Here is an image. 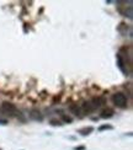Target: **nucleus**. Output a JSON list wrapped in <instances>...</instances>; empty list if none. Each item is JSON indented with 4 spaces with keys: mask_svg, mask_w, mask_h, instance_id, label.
<instances>
[{
    "mask_svg": "<svg viewBox=\"0 0 133 150\" xmlns=\"http://www.w3.org/2000/svg\"><path fill=\"white\" fill-rule=\"evenodd\" d=\"M104 103H105V100H104L102 97H94L91 101H90V105L92 106V108H94V110L100 108Z\"/></svg>",
    "mask_w": 133,
    "mask_h": 150,
    "instance_id": "nucleus-6",
    "label": "nucleus"
},
{
    "mask_svg": "<svg viewBox=\"0 0 133 150\" xmlns=\"http://www.w3.org/2000/svg\"><path fill=\"white\" fill-rule=\"evenodd\" d=\"M60 97H62V95H59V96H54L52 103H53V105H57V102H59V101H60Z\"/></svg>",
    "mask_w": 133,
    "mask_h": 150,
    "instance_id": "nucleus-13",
    "label": "nucleus"
},
{
    "mask_svg": "<svg viewBox=\"0 0 133 150\" xmlns=\"http://www.w3.org/2000/svg\"><path fill=\"white\" fill-rule=\"evenodd\" d=\"M116 59H117V65H118V68H119V70H121L124 75H129V73H131V64H128L127 63V59H124L123 58V55L122 54H117L116 55Z\"/></svg>",
    "mask_w": 133,
    "mask_h": 150,
    "instance_id": "nucleus-2",
    "label": "nucleus"
},
{
    "mask_svg": "<svg viewBox=\"0 0 133 150\" xmlns=\"http://www.w3.org/2000/svg\"><path fill=\"white\" fill-rule=\"evenodd\" d=\"M80 110H81V112H84L85 115H90L91 112L94 111V108H92V106L90 105V102H86V101L81 103Z\"/></svg>",
    "mask_w": 133,
    "mask_h": 150,
    "instance_id": "nucleus-7",
    "label": "nucleus"
},
{
    "mask_svg": "<svg viewBox=\"0 0 133 150\" xmlns=\"http://www.w3.org/2000/svg\"><path fill=\"white\" fill-rule=\"evenodd\" d=\"M111 101L118 108H126L127 107V103H128V100H127L126 93H123L121 91L113 93V95L111 96Z\"/></svg>",
    "mask_w": 133,
    "mask_h": 150,
    "instance_id": "nucleus-1",
    "label": "nucleus"
},
{
    "mask_svg": "<svg viewBox=\"0 0 133 150\" xmlns=\"http://www.w3.org/2000/svg\"><path fill=\"white\" fill-rule=\"evenodd\" d=\"M113 127L112 126H110V124H104V126H101V127H99V130L100 132H102V130H106V129H112Z\"/></svg>",
    "mask_w": 133,
    "mask_h": 150,
    "instance_id": "nucleus-11",
    "label": "nucleus"
},
{
    "mask_svg": "<svg viewBox=\"0 0 133 150\" xmlns=\"http://www.w3.org/2000/svg\"><path fill=\"white\" fill-rule=\"evenodd\" d=\"M113 110L112 108H105L102 112H101V115H100V117L101 118H104V120H107V118H111L112 116H113Z\"/></svg>",
    "mask_w": 133,
    "mask_h": 150,
    "instance_id": "nucleus-8",
    "label": "nucleus"
},
{
    "mask_svg": "<svg viewBox=\"0 0 133 150\" xmlns=\"http://www.w3.org/2000/svg\"><path fill=\"white\" fill-rule=\"evenodd\" d=\"M60 117H62V121L63 122H64V123H72L73 122V118L72 117H69L68 115H65V113H62V112H60Z\"/></svg>",
    "mask_w": 133,
    "mask_h": 150,
    "instance_id": "nucleus-10",
    "label": "nucleus"
},
{
    "mask_svg": "<svg viewBox=\"0 0 133 150\" xmlns=\"http://www.w3.org/2000/svg\"><path fill=\"white\" fill-rule=\"evenodd\" d=\"M74 150H85V146H77L74 148Z\"/></svg>",
    "mask_w": 133,
    "mask_h": 150,
    "instance_id": "nucleus-15",
    "label": "nucleus"
},
{
    "mask_svg": "<svg viewBox=\"0 0 133 150\" xmlns=\"http://www.w3.org/2000/svg\"><path fill=\"white\" fill-rule=\"evenodd\" d=\"M92 132H94V128L92 127H84V128L79 129V133L81 135H89V134H91Z\"/></svg>",
    "mask_w": 133,
    "mask_h": 150,
    "instance_id": "nucleus-9",
    "label": "nucleus"
},
{
    "mask_svg": "<svg viewBox=\"0 0 133 150\" xmlns=\"http://www.w3.org/2000/svg\"><path fill=\"white\" fill-rule=\"evenodd\" d=\"M68 110L70 113H73L75 117H83V115H81V110H80V106H78V103H70L68 106Z\"/></svg>",
    "mask_w": 133,
    "mask_h": 150,
    "instance_id": "nucleus-4",
    "label": "nucleus"
},
{
    "mask_svg": "<svg viewBox=\"0 0 133 150\" xmlns=\"http://www.w3.org/2000/svg\"><path fill=\"white\" fill-rule=\"evenodd\" d=\"M0 111H1L3 113L6 115V116H15L17 113V107L14 103L4 101L1 103V106H0Z\"/></svg>",
    "mask_w": 133,
    "mask_h": 150,
    "instance_id": "nucleus-3",
    "label": "nucleus"
},
{
    "mask_svg": "<svg viewBox=\"0 0 133 150\" xmlns=\"http://www.w3.org/2000/svg\"><path fill=\"white\" fill-rule=\"evenodd\" d=\"M0 124H3V126H6V124H8V121H6V120H1V118H0Z\"/></svg>",
    "mask_w": 133,
    "mask_h": 150,
    "instance_id": "nucleus-14",
    "label": "nucleus"
},
{
    "mask_svg": "<svg viewBox=\"0 0 133 150\" xmlns=\"http://www.w3.org/2000/svg\"><path fill=\"white\" fill-rule=\"evenodd\" d=\"M30 118L31 120H33V121H37V122H42L43 121V115L41 113L40 110L33 108V110H31V112H30Z\"/></svg>",
    "mask_w": 133,
    "mask_h": 150,
    "instance_id": "nucleus-5",
    "label": "nucleus"
},
{
    "mask_svg": "<svg viewBox=\"0 0 133 150\" xmlns=\"http://www.w3.org/2000/svg\"><path fill=\"white\" fill-rule=\"evenodd\" d=\"M50 124H52V126H62V122L60 121H57V120H50Z\"/></svg>",
    "mask_w": 133,
    "mask_h": 150,
    "instance_id": "nucleus-12",
    "label": "nucleus"
}]
</instances>
